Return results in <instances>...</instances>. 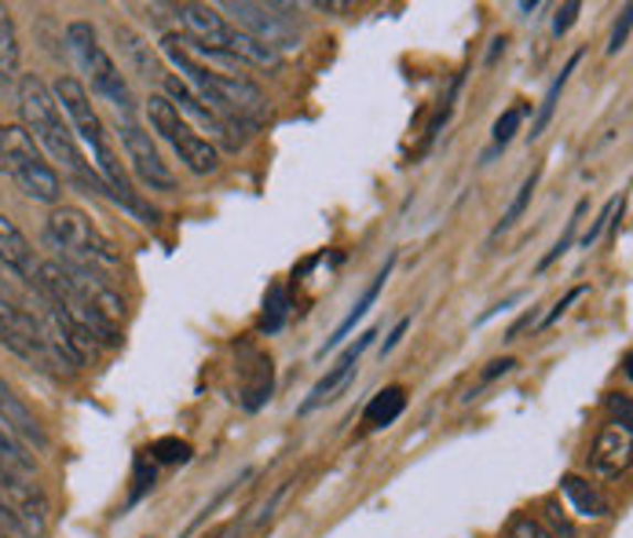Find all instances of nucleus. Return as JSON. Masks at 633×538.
I'll list each match as a JSON object with an SVG mask.
<instances>
[{
	"mask_svg": "<svg viewBox=\"0 0 633 538\" xmlns=\"http://www.w3.org/2000/svg\"><path fill=\"white\" fill-rule=\"evenodd\" d=\"M19 114H22V129L33 136V143H41L55 162H63L66 173H71L77 183H85V187L99 191V194H110L107 183L88 169L85 154H81V147H77V136L71 132V125H66L52 88L44 85L41 77L26 74L19 82Z\"/></svg>",
	"mask_w": 633,
	"mask_h": 538,
	"instance_id": "obj_1",
	"label": "nucleus"
},
{
	"mask_svg": "<svg viewBox=\"0 0 633 538\" xmlns=\"http://www.w3.org/2000/svg\"><path fill=\"white\" fill-rule=\"evenodd\" d=\"M44 243L60 254V265L99 271L118 265L114 246L103 238V232L92 224L88 213L74 209V205H55L49 224H44Z\"/></svg>",
	"mask_w": 633,
	"mask_h": 538,
	"instance_id": "obj_2",
	"label": "nucleus"
},
{
	"mask_svg": "<svg viewBox=\"0 0 633 538\" xmlns=\"http://www.w3.org/2000/svg\"><path fill=\"white\" fill-rule=\"evenodd\" d=\"M66 49H71L77 71L88 74L92 88H96L99 96L121 114L125 125H132V114H136L132 88L125 85L121 71L114 66L107 49H103V44L96 41V30H92V22H71V26H66Z\"/></svg>",
	"mask_w": 633,
	"mask_h": 538,
	"instance_id": "obj_3",
	"label": "nucleus"
},
{
	"mask_svg": "<svg viewBox=\"0 0 633 538\" xmlns=\"http://www.w3.org/2000/svg\"><path fill=\"white\" fill-rule=\"evenodd\" d=\"M0 165L8 169L26 198L44 202V205L60 202L63 194L60 173L44 162L41 147L33 143V136L22 129V125H4V129H0Z\"/></svg>",
	"mask_w": 633,
	"mask_h": 538,
	"instance_id": "obj_4",
	"label": "nucleus"
},
{
	"mask_svg": "<svg viewBox=\"0 0 633 538\" xmlns=\"http://www.w3.org/2000/svg\"><path fill=\"white\" fill-rule=\"evenodd\" d=\"M147 114H151L154 132L161 136V140L172 143V151L180 154V162L187 165L194 176H210L221 169V151H216V143H210L205 136L194 132L191 125L183 121V114L172 107L165 96H151Z\"/></svg>",
	"mask_w": 633,
	"mask_h": 538,
	"instance_id": "obj_5",
	"label": "nucleus"
},
{
	"mask_svg": "<svg viewBox=\"0 0 633 538\" xmlns=\"http://www.w3.org/2000/svg\"><path fill=\"white\" fill-rule=\"evenodd\" d=\"M290 4H249V0H227L224 11L238 22L242 33H249L253 41L268 44L275 52H293L301 49V33L290 22V15H279Z\"/></svg>",
	"mask_w": 633,
	"mask_h": 538,
	"instance_id": "obj_6",
	"label": "nucleus"
},
{
	"mask_svg": "<svg viewBox=\"0 0 633 538\" xmlns=\"http://www.w3.org/2000/svg\"><path fill=\"white\" fill-rule=\"evenodd\" d=\"M0 502L15 513L33 538H41L49 531V498L37 484V476H22V473H11V469L0 465Z\"/></svg>",
	"mask_w": 633,
	"mask_h": 538,
	"instance_id": "obj_7",
	"label": "nucleus"
},
{
	"mask_svg": "<svg viewBox=\"0 0 633 538\" xmlns=\"http://www.w3.org/2000/svg\"><path fill=\"white\" fill-rule=\"evenodd\" d=\"M0 345H4L8 352H15L19 359L33 363V366H52L41 319H33L26 308L0 301Z\"/></svg>",
	"mask_w": 633,
	"mask_h": 538,
	"instance_id": "obj_8",
	"label": "nucleus"
},
{
	"mask_svg": "<svg viewBox=\"0 0 633 538\" xmlns=\"http://www.w3.org/2000/svg\"><path fill=\"white\" fill-rule=\"evenodd\" d=\"M121 147H125V154H129L132 169L140 173V180L151 191L176 187V176H172V169L161 162L158 147L151 143V132H143L140 125H121Z\"/></svg>",
	"mask_w": 633,
	"mask_h": 538,
	"instance_id": "obj_9",
	"label": "nucleus"
},
{
	"mask_svg": "<svg viewBox=\"0 0 633 538\" xmlns=\"http://www.w3.org/2000/svg\"><path fill=\"white\" fill-rule=\"evenodd\" d=\"M374 337H377V330H366V334H363L360 341H355L352 348H344V356L330 366L326 377H322V381L312 388V396H308L304 404H301V415H312V410L333 404V399H337V396L344 392V388H348V385L355 381V370H360V356L374 345Z\"/></svg>",
	"mask_w": 633,
	"mask_h": 538,
	"instance_id": "obj_10",
	"label": "nucleus"
},
{
	"mask_svg": "<svg viewBox=\"0 0 633 538\" xmlns=\"http://www.w3.org/2000/svg\"><path fill=\"white\" fill-rule=\"evenodd\" d=\"M590 462L597 469V476L615 480L626 473L633 462V426L630 421H615V418L604 421V429L597 432V440H593Z\"/></svg>",
	"mask_w": 633,
	"mask_h": 538,
	"instance_id": "obj_11",
	"label": "nucleus"
},
{
	"mask_svg": "<svg viewBox=\"0 0 633 538\" xmlns=\"http://www.w3.org/2000/svg\"><path fill=\"white\" fill-rule=\"evenodd\" d=\"M176 19L183 26V37L202 44V49H216L227 52V41H232V26L224 22V15H216V8L210 4H180Z\"/></svg>",
	"mask_w": 633,
	"mask_h": 538,
	"instance_id": "obj_12",
	"label": "nucleus"
},
{
	"mask_svg": "<svg viewBox=\"0 0 633 538\" xmlns=\"http://www.w3.org/2000/svg\"><path fill=\"white\" fill-rule=\"evenodd\" d=\"M0 265H4L11 275L26 279L33 286V275H37V260H33V249L26 243V235L19 232L11 216L0 213Z\"/></svg>",
	"mask_w": 633,
	"mask_h": 538,
	"instance_id": "obj_13",
	"label": "nucleus"
},
{
	"mask_svg": "<svg viewBox=\"0 0 633 538\" xmlns=\"http://www.w3.org/2000/svg\"><path fill=\"white\" fill-rule=\"evenodd\" d=\"M114 41L121 44V55L129 60V66L143 77V82H165V71H161L154 49L132 26H121L118 22V26H114Z\"/></svg>",
	"mask_w": 633,
	"mask_h": 538,
	"instance_id": "obj_14",
	"label": "nucleus"
},
{
	"mask_svg": "<svg viewBox=\"0 0 633 538\" xmlns=\"http://www.w3.org/2000/svg\"><path fill=\"white\" fill-rule=\"evenodd\" d=\"M393 265H396V257L393 260H388V265L382 268V271H377V279L371 282V286H366V290H363V297H360V301H355V308H352V312L348 315H344V323L337 326V330H333V334L326 337V345H322L319 348V356H326V352L330 348H337L341 345V341L344 337H348L352 334V326L355 323H360V319L366 315V312H371V304L377 301V297H382V290H385V282H388V275H393Z\"/></svg>",
	"mask_w": 633,
	"mask_h": 538,
	"instance_id": "obj_15",
	"label": "nucleus"
},
{
	"mask_svg": "<svg viewBox=\"0 0 633 538\" xmlns=\"http://www.w3.org/2000/svg\"><path fill=\"white\" fill-rule=\"evenodd\" d=\"M560 491L568 495V502L575 506V513H579V517H586V520H604L608 513H612V509H608V502L601 498V491L590 487L582 476H575V473H568V476L560 480Z\"/></svg>",
	"mask_w": 633,
	"mask_h": 538,
	"instance_id": "obj_16",
	"label": "nucleus"
},
{
	"mask_svg": "<svg viewBox=\"0 0 633 538\" xmlns=\"http://www.w3.org/2000/svg\"><path fill=\"white\" fill-rule=\"evenodd\" d=\"M227 52H232L238 63L257 66V71H268V74H275V71L282 66V55H279V52L268 49V44H260V41H253L249 33H242V30H232Z\"/></svg>",
	"mask_w": 633,
	"mask_h": 538,
	"instance_id": "obj_17",
	"label": "nucleus"
},
{
	"mask_svg": "<svg viewBox=\"0 0 633 538\" xmlns=\"http://www.w3.org/2000/svg\"><path fill=\"white\" fill-rule=\"evenodd\" d=\"M403 410H407V388H403V385H388L385 392H377L371 399V407L363 410V421L371 429H388V426H396Z\"/></svg>",
	"mask_w": 633,
	"mask_h": 538,
	"instance_id": "obj_18",
	"label": "nucleus"
},
{
	"mask_svg": "<svg viewBox=\"0 0 633 538\" xmlns=\"http://www.w3.org/2000/svg\"><path fill=\"white\" fill-rule=\"evenodd\" d=\"M19 74V30L11 11L0 4V85H8Z\"/></svg>",
	"mask_w": 633,
	"mask_h": 538,
	"instance_id": "obj_19",
	"label": "nucleus"
},
{
	"mask_svg": "<svg viewBox=\"0 0 633 538\" xmlns=\"http://www.w3.org/2000/svg\"><path fill=\"white\" fill-rule=\"evenodd\" d=\"M271 385H275V370H271V359L264 356H253V381L246 385V396H242V407L246 410H257L271 399Z\"/></svg>",
	"mask_w": 633,
	"mask_h": 538,
	"instance_id": "obj_20",
	"label": "nucleus"
},
{
	"mask_svg": "<svg viewBox=\"0 0 633 538\" xmlns=\"http://www.w3.org/2000/svg\"><path fill=\"white\" fill-rule=\"evenodd\" d=\"M579 60L582 55H571L568 60V66L560 71V77L554 85H549V92H546V99H543V110H538V118H535V125H532V140H538L546 129H549V121H554V114H557V103H560V92H564V85H568V77L575 74V66H579Z\"/></svg>",
	"mask_w": 633,
	"mask_h": 538,
	"instance_id": "obj_21",
	"label": "nucleus"
},
{
	"mask_svg": "<svg viewBox=\"0 0 633 538\" xmlns=\"http://www.w3.org/2000/svg\"><path fill=\"white\" fill-rule=\"evenodd\" d=\"M538 180H543V165H535V169H532V176H527V180L521 183V191H516V198L509 202V209L502 213V220H498V227H494V235L509 232V227H513V224L521 220V216L527 213V205H532V198H535Z\"/></svg>",
	"mask_w": 633,
	"mask_h": 538,
	"instance_id": "obj_22",
	"label": "nucleus"
},
{
	"mask_svg": "<svg viewBox=\"0 0 633 538\" xmlns=\"http://www.w3.org/2000/svg\"><path fill=\"white\" fill-rule=\"evenodd\" d=\"M286 315H290V293H286V286H271L268 297H264L260 330L264 334H279V330L286 326Z\"/></svg>",
	"mask_w": 633,
	"mask_h": 538,
	"instance_id": "obj_23",
	"label": "nucleus"
},
{
	"mask_svg": "<svg viewBox=\"0 0 633 538\" xmlns=\"http://www.w3.org/2000/svg\"><path fill=\"white\" fill-rule=\"evenodd\" d=\"M0 465L11 469V473H22V476H37V465H33L26 448H22V443L4 429H0Z\"/></svg>",
	"mask_w": 633,
	"mask_h": 538,
	"instance_id": "obj_24",
	"label": "nucleus"
},
{
	"mask_svg": "<svg viewBox=\"0 0 633 538\" xmlns=\"http://www.w3.org/2000/svg\"><path fill=\"white\" fill-rule=\"evenodd\" d=\"M582 213H586V202H579L575 205V213H571V220H568V227H564V235L557 238L554 243V249H549V254L538 260V271H546L549 265H554V260H560L564 254H568L571 249V243H575V235H579V220H582Z\"/></svg>",
	"mask_w": 633,
	"mask_h": 538,
	"instance_id": "obj_25",
	"label": "nucleus"
},
{
	"mask_svg": "<svg viewBox=\"0 0 633 538\" xmlns=\"http://www.w3.org/2000/svg\"><path fill=\"white\" fill-rule=\"evenodd\" d=\"M502 538H557L554 531H546L532 513H513L509 524H505V535Z\"/></svg>",
	"mask_w": 633,
	"mask_h": 538,
	"instance_id": "obj_26",
	"label": "nucleus"
},
{
	"mask_svg": "<svg viewBox=\"0 0 633 538\" xmlns=\"http://www.w3.org/2000/svg\"><path fill=\"white\" fill-rule=\"evenodd\" d=\"M524 121V107H509L502 114L498 121H494V147H505L516 136V129H521Z\"/></svg>",
	"mask_w": 633,
	"mask_h": 538,
	"instance_id": "obj_27",
	"label": "nucleus"
},
{
	"mask_svg": "<svg viewBox=\"0 0 633 538\" xmlns=\"http://www.w3.org/2000/svg\"><path fill=\"white\" fill-rule=\"evenodd\" d=\"M151 454L158 458V462H165V465H180V462H187L191 458V448L183 440H158L154 448H151Z\"/></svg>",
	"mask_w": 633,
	"mask_h": 538,
	"instance_id": "obj_28",
	"label": "nucleus"
},
{
	"mask_svg": "<svg viewBox=\"0 0 633 538\" xmlns=\"http://www.w3.org/2000/svg\"><path fill=\"white\" fill-rule=\"evenodd\" d=\"M623 205H626V194H623V198H612V202H608V205H604V213H601V216H597V220H593V227H590V232H586V235H582V246H586V249H590V246L597 243V238H601V232H604V227H608V224H612V216H615V213H623Z\"/></svg>",
	"mask_w": 633,
	"mask_h": 538,
	"instance_id": "obj_29",
	"label": "nucleus"
},
{
	"mask_svg": "<svg viewBox=\"0 0 633 538\" xmlns=\"http://www.w3.org/2000/svg\"><path fill=\"white\" fill-rule=\"evenodd\" d=\"M630 26H633V8L626 4L623 11H619V22L612 26V37H608V55H615V52H623V49H626Z\"/></svg>",
	"mask_w": 633,
	"mask_h": 538,
	"instance_id": "obj_30",
	"label": "nucleus"
},
{
	"mask_svg": "<svg viewBox=\"0 0 633 538\" xmlns=\"http://www.w3.org/2000/svg\"><path fill=\"white\" fill-rule=\"evenodd\" d=\"M0 535H4V538H33L26 528H22V520L15 517V513L4 506V502H0Z\"/></svg>",
	"mask_w": 633,
	"mask_h": 538,
	"instance_id": "obj_31",
	"label": "nucleus"
},
{
	"mask_svg": "<svg viewBox=\"0 0 633 538\" xmlns=\"http://www.w3.org/2000/svg\"><path fill=\"white\" fill-rule=\"evenodd\" d=\"M579 11H582L579 0H568V4H564V8L557 11V19H554V33H557V37H564V33H568V30L575 26V19H579Z\"/></svg>",
	"mask_w": 633,
	"mask_h": 538,
	"instance_id": "obj_32",
	"label": "nucleus"
},
{
	"mask_svg": "<svg viewBox=\"0 0 633 538\" xmlns=\"http://www.w3.org/2000/svg\"><path fill=\"white\" fill-rule=\"evenodd\" d=\"M582 293H586V286H575V290H571L568 297H564V301H557V304H554V312H549V315L543 319V323H538V326H535V330H546V326H554V323H557V319H560L564 312H568V304H575V301H579V297H582Z\"/></svg>",
	"mask_w": 633,
	"mask_h": 538,
	"instance_id": "obj_33",
	"label": "nucleus"
},
{
	"mask_svg": "<svg viewBox=\"0 0 633 538\" xmlns=\"http://www.w3.org/2000/svg\"><path fill=\"white\" fill-rule=\"evenodd\" d=\"M608 410L615 415V421H630V426H633V407H630V396L626 392H612V396H608Z\"/></svg>",
	"mask_w": 633,
	"mask_h": 538,
	"instance_id": "obj_34",
	"label": "nucleus"
},
{
	"mask_svg": "<svg viewBox=\"0 0 633 538\" xmlns=\"http://www.w3.org/2000/svg\"><path fill=\"white\" fill-rule=\"evenodd\" d=\"M513 366H516V359H494V363H491V370H483V377H480V385H491V381H494V377H498V374H509V370H513Z\"/></svg>",
	"mask_w": 633,
	"mask_h": 538,
	"instance_id": "obj_35",
	"label": "nucleus"
},
{
	"mask_svg": "<svg viewBox=\"0 0 633 538\" xmlns=\"http://www.w3.org/2000/svg\"><path fill=\"white\" fill-rule=\"evenodd\" d=\"M407 330H410V319H399V323H396V330H393V334H388V341L382 345V359H385L388 352H393L396 345H399V341H403V334H407Z\"/></svg>",
	"mask_w": 633,
	"mask_h": 538,
	"instance_id": "obj_36",
	"label": "nucleus"
},
{
	"mask_svg": "<svg viewBox=\"0 0 633 538\" xmlns=\"http://www.w3.org/2000/svg\"><path fill=\"white\" fill-rule=\"evenodd\" d=\"M524 330H535V315H524L521 323H516V326H509V334H505V341H516V337L524 334Z\"/></svg>",
	"mask_w": 633,
	"mask_h": 538,
	"instance_id": "obj_37",
	"label": "nucleus"
},
{
	"mask_svg": "<svg viewBox=\"0 0 633 538\" xmlns=\"http://www.w3.org/2000/svg\"><path fill=\"white\" fill-rule=\"evenodd\" d=\"M315 8H319V11H344L348 4H326V0H315Z\"/></svg>",
	"mask_w": 633,
	"mask_h": 538,
	"instance_id": "obj_38",
	"label": "nucleus"
},
{
	"mask_svg": "<svg viewBox=\"0 0 633 538\" xmlns=\"http://www.w3.org/2000/svg\"><path fill=\"white\" fill-rule=\"evenodd\" d=\"M235 535V528H227V531H221V535H216V538H232Z\"/></svg>",
	"mask_w": 633,
	"mask_h": 538,
	"instance_id": "obj_39",
	"label": "nucleus"
},
{
	"mask_svg": "<svg viewBox=\"0 0 633 538\" xmlns=\"http://www.w3.org/2000/svg\"><path fill=\"white\" fill-rule=\"evenodd\" d=\"M0 538H4V535H0Z\"/></svg>",
	"mask_w": 633,
	"mask_h": 538,
	"instance_id": "obj_40",
	"label": "nucleus"
},
{
	"mask_svg": "<svg viewBox=\"0 0 633 538\" xmlns=\"http://www.w3.org/2000/svg\"><path fill=\"white\" fill-rule=\"evenodd\" d=\"M0 169H4V165H0Z\"/></svg>",
	"mask_w": 633,
	"mask_h": 538,
	"instance_id": "obj_41",
	"label": "nucleus"
}]
</instances>
